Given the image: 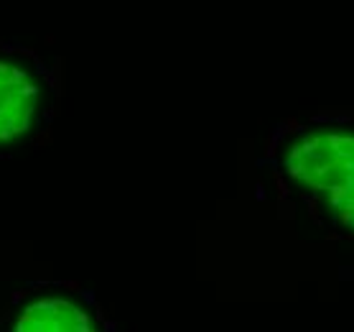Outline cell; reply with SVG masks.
<instances>
[{
	"label": "cell",
	"mask_w": 354,
	"mask_h": 332,
	"mask_svg": "<svg viewBox=\"0 0 354 332\" xmlns=\"http://www.w3.org/2000/svg\"><path fill=\"white\" fill-rule=\"evenodd\" d=\"M296 182L322 195L339 222L354 227V136L316 133L290 148L286 159Z\"/></svg>",
	"instance_id": "6da1fadb"
},
{
	"label": "cell",
	"mask_w": 354,
	"mask_h": 332,
	"mask_svg": "<svg viewBox=\"0 0 354 332\" xmlns=\"http://www.w3.org/2000/svg\"><path fill=\"white\" fill-rule=\"evenodd\" d=\"M64 289H69V292H77L80 286H77V283H74V281H66V283H64Z\"/></svg>",
	"instance_id": "3957f363"
},
{
	"label": "cell",
	"mask_w": 354,
	"mask_h": 332,
	"mask_svg": "<svg viewBox=\"0 0 354 332\" xmlns=\"http://www.w3.org/2000/svg\"><path fill=\"white\" fill-rule=\"evenodd\" d=\"M26 299V292H16L13 294V304H18V302H24Z\"/></svg>",
	"instance_id": "7a4b0ae2"
}]
</instances>
